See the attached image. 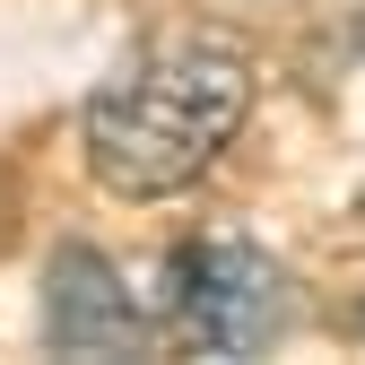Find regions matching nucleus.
<instances>
[{
  "mask_svg": "<svg viewBox=\"0 0 365 365\" xmlns=\"http://www.w3.org/2000/svg\"><path fill=\"white\" fill-rule=\"evenodd\" d=\"M43 348L53 356H148V313L130 304L122 269L87 244H61L43 269Z\"/></svg>",
  "mask_w": 365,
  "mask_h": 365,
  "instance_id": "nucleus-3",
  "label": "nucleus"
},
{
  "mask_svg": "<svg viewBox=\"0 0 365 365\" xmlns=\"http://www.w3.org/2000/svg\"><path fill=\"white\" fill-rule=\"evenodd\" d=\"M252 113V70L217 35H157L140 61H122L78 113L87 174L113 200H165L200 182Z\"/></svg>",
  "mask_w": 365,
  "mask_h": 365,
  "instance_id": "nucleus-1",
  "label": "nucleus"
},
{
  "mask_svg": "<svg viewBox=\"0 0 365 365\" xmlns=\"http://www.w3.org/2000/svg\"><path fill=\"white\" fill-rule=\"evenodd\" d=\"M174 331L192 356H261L287 331V279L244 235H200L174 261Z\"/></svg>",
  "mask_w": 365,
  "mask_h": 365,
  "instance_id": "nucleus-2",
  "label": "nucleus"
}]
</instances>
